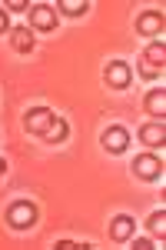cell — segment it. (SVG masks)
Listing matches in <instances>:
<instances>
[{
    "instance_id": "cell-7",
    "label": "cell",
    "mask_w": 166,
    "mask_h": 250,
    "mask_svg": "<svg viewBox=\"0 0 166 250\" xmlns=\"http://www.w3.org/2000/svg\"><path fill=\"white\" fill-rule=\"evenodd\" d=\"M127 144H129L127 127H107V130H103V147H107V154H123Z\"/></svg>"
},
{
    "instance_id": "cell-10",
    "label": "cell",
    "mask_w": 166,
    "mask_h": 250,
    "mask_svg": "<svg viewBox=\"0 0 166 250\" xmlns=\"http://www.w3.org/2000/svg\"><path fill=\"white\" fill-rule=\"evenodd\" d=\"M133 230H136V224H133V217H127V213H120V217H113V224H110V237L113 240H129L133 237Z\"/></svg>"
},
{
    "instance_id": "cell-5",
    "label": "cell",
    "mask_w": 166,
    "mask_h": 250,
    "mask_svg": "<svg viewBox=\"0 0 166 250\" xmlns=\"http://www.w3.org/2000/svg\"><path fill=\"white\" fill-rule=\"evenodd\" d=\"M133 173H136L140 180H156V177L163 173V160L156 154H140L133 160Z\"/></svg>"
},
{
    "instance_id": "cell-1",
    "label": "cell",
    "mask_w": 166,
    "mask_h": 250,
    "mask_svg": "<svg viewBox=\"0 0 166 250\" xmlns=\"http://www.w3.org/2000/svg\"><path fill=\"white\" fill-rule=\"evenodd\" d=\"M7 224H10L14 230L34 227V224H37V204H34V200H14V204L7 207Z\"/></svg>"
},
{
    "instance_id": "cell-3",
    "label": "cell",
    "mask_w": 166,
    "mask_h": 250,
    "mask_svg": "<svg viewBox=\"0 0 166 250\" xmlns=\"http://www.w3.org/2000/svg\"><path fill=\"white\" fill-rule=\"evenodd\" d=\"M103 80H107V87H113V90H127L129 80H133V67H129L127 60H110L107 70H103Z\"/></svg>"
},
{
    "instance_id": "cell-8",
    "label": "cell",
    "mask_w": 166,
    "mask_h": 250,
    "mask_svg": "<svg viewBox=\"0 0 166 250\" xmlns=\"http://www.w3.org/2000/svg\"><path fill=\"white\" fill-rule=\"evenodd\" d=\"M136 30H140L143 37H156V34L163 30V14H156V10L140 14V20H136Z\"/></svg>"
},
{
    "instance_id": "cell-19",
    "label": "cell",
    "mask_w": 166,
    "mask_h": 250,
    "mask_svg": "<svg viewBox=\"0 0 166 250\" xmlns=\"http://www.w3.org/2000/svg\"><path fill=\"white\" fill-rule=\"evenodd\" d=\"M3 173H7V160L0 157V177H3Z\"/></svg>"
},
{
    "instance_id": "cell-16",
    "label": "cell",
    "mask_w": 166,
    "mask_h": 250,
    "mask_svg": "<svg viewBox=\"0 0 166 250\" xmlns=\"http://www.w3.org/2000/svg\"><path fill=\"white\" fill-rule=\"evenodd\" d=\"M133 247H136V250H153V240H147V237H140V240H133Z\"/></svg>"
},
{
    "instance_id": "cell-13",
    "label": "cell",
    "mask_w": 166,
    "mask_h": 250,
    "mask_svg": "<svg viewBox=\"0 0 166 250\" xmlns=\"http://www.w3.org/2000/svg\"><path fill=\"white\" fill-rule=\"evenodd\" d=\"M147 110H149V114H160V117H163V110H166V90H163V87L147 94Z\"/></svg>"
},
{
    "instance_id": "cell-6",
    "label": "cell",
    "mask_w": 166,
    "mask_h": 250,
    "mask_svg": "<svg viewBox=\"0 0 166 250\" xmlns=\"http://www.w3.org/2000/svg\"><path fill=\"white\" fill-rule=\"evenodd\" d=\"M30 30H56V14L47 3H34L30 7Z\"/></svg>"
},
{
    "instance_id": "cell-9",
    "label": "cell",
    "mask_w": 166,
    "mask_h": 250,
    "mask_svg": "<svg viewBox=\"0 0 166 250\" xmlns=\"http://www.w3.org/2000/svg\"><path fill=\"white\" fill-rule=\"evenodd\" d=\"M10 47H14L17 54H30V50H34V30H30V27H14V30H10Z\"/></svg>"
},
{
    "instance_id": "cell-18",
    "label": "cell",
    "mask_w": 166,
    "mask_h": 250,
    "mask_svg": "<svg viewBox=\"0 0 166 250\" xmlns=\"http://www.w3.org/2000/svg\"><path fill=\"white\" fill-rule=\"evenodd\" d=\"M7 30H10V23H7V14L0 10V34H7Z\"/></svg>"
},
{
    "instance_id": "cell-15",
    "label": "cell",
    "mask_w": 166,
    "mask_h": 250,
    "mask_svg": "<svg viewBox=\"0 0 166 250\" xmlns=\"http://www.w3.org/2000/svg\"><path fill=\"white\" fill-rule=\"evenodd\" d=\"M147 227H149V233H153V237H163V230H166V210H156V213H149Z\"/></svg>"
},
{
    "instance_id": "cell-2",
    "label": "cell",
    "mask_w": 166,
    "mask_h": 250,
    "mask_svg": "<svg viewBox=\"0 0 166 250\" xmlns=\"http://www.w3.org/2000/svg\"><path fill=\"white\" fill-rule=\"evenodd\" d=\"M163 60H166V47L163 40H156V43H149L147 50H143V60H140V74L143 77H160L163 74Z\"/></svg>"
},
{
    "instance_id": "cell-11",
    "label": "cell",
    "mask_w": 166,
    "mask_h": 250,
    "mask_svg": "<svg viewBox=\"0 0 166 250\" xmlns=\"http://www.w3.org/2000/svg\"><path fill=\"white\" fill-rule=\"evenodd\" d=\"M140 140H143L147 147H163V144H166V130H163V124H147V127L140 130Z\"/></svg>"
},
{
    "instance_id": "cell-4",
    "label": "cell",
    "mask_w": 166,
    "mask_h": 250,
    "mask_svg": "<svg viewBox=\"0 0 166 250\" xmlns=\"http://www.w3.org/2000/svg\"><path fill=\"white\" fill-rule=\"evenodd\" d=\"M56 117H54V110L50 107H34V110H27V117H23V127L30 130V134H47L50 130V124H54Z\"/></svg>"
},
{
    "instance_id": "cell-14",
    "label": "cell",
    "mask_w": 166,
    "mask_h": 250,
    "mask_svg": "<svg viewBox=\"0 0 166 250\" xmlns=\"http://www.w3.org/2000/svg\"><path fill=\"white\" fill-rule=\"evenodd\" d=\"M87 7H90L87 0H60V10H63L67 17H83Z\"/></svg>"
},
{
    "instance_id": "cell-17",
    "label": "cell",
    "mask_w": 166,
    "mask_h": 250,
    "mask_svg": "<svg viewBox=\"0 0 166 250\" xmlns=\"http://www.w3.org/2000/svg\"><path fill=\"white\" fill-rule=\"evenodd\" d=\"M56 247H60V250H74V247H87V244H76V240H60Z\"/></svg>"
},
{
    "instance_id": "cell-12",
    "label": "cell",
    "mask_w": 166,
    "mask_h": 250,
    "mask_svg": "<svg viewBox=\"0 0 166 250\" xmlns=\"http://www.w3.org/2000/svg\"><path fill=\"white\" fill-rule=\"evenodd\" d=\"M67 137H70V127H67V120H60V117H56L54 124H50V130L43 134V140H47V144H63Z\"/></svg>"
}]
</instances>
